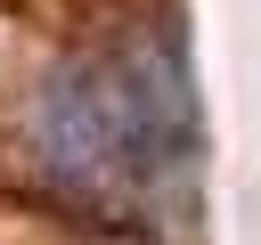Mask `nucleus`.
I'll return each mask as SVG.
<instances>
[{
  "label": "nucleus",
  "instance_id": "obj_1",
  "mask_svg": "<svg viewBox=\"0 0 261 245\" xmlns=\"http://www.w3.org/2000/svg\"><path fill=\"white\" fill-rule=\"evenodd\" d=\"M33 155L98 212H155L196 155L188 65L163 33L106 41L33 90Z\"/></svg>",
  "mask_w": 261,
  "mask_h": 245
}]
</instances>
